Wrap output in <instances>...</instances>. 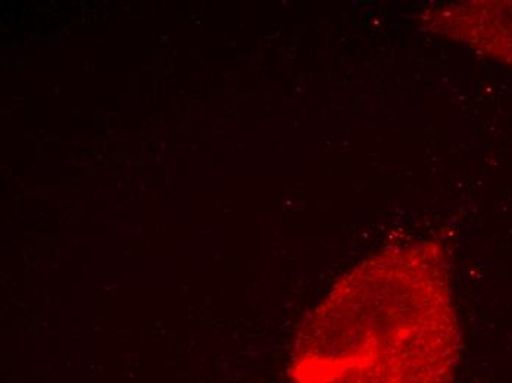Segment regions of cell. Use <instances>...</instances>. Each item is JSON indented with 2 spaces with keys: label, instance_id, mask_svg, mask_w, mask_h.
Here are the masks:
<instances>
[{
  "label": "cell",
  "instance_id": "obj_2",
  "mask_svg": "<svg viewBox=\"0 0 512 383\" xmlns=\"http://www.w3.org/2000/svg\"><path fill=\"white\" fill-rule=\"evenodd\" d=\"M458 17L448 31H455L471 46L512 64V2H477L457 6Z\"/></svg>",
  "mask_w": 512,
  "mask_h": 383
},
{
  "label": "cell",
  "instance_id": "obj_1",
  "mask_svg": "<svg viewBox=\"0 0 512 383\" xmlns=\"http://www.w3.org/2000/svg\"><path fill=\"white\" fill-rule=\"evenodd\" d=\"M461 332L433 244L383 251L345 274L302 323L295 383H457Z\"/></svg>",
  "mask_w": 512,
  "mask_h": 383
}]
</instances>
